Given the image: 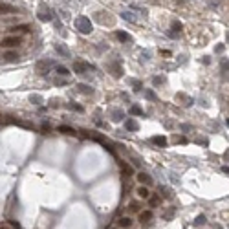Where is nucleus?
Here are the masks:
<instances>
[{
  "instance_id": "nucleus-4",
  "label": "nucleus",
  "mask_w": 229,
  "mask_h": 229,
  "mask_svg": "<svg viewBox=\"0 0 229 229\" xmlns=\"http://www.w3.org/2000/svg\"><path fill=\"white\" fill-rule=\"evenodd\" d=\"M18 59V53L17 52H4L2 53V61L4 62H13V61H17Z\"/></svg>"
},
{
  "instance_id": "nucleus-13",
  "label": "nucleus",
  "mask_w": 229,
  "mask_h": 229,
  "mask_svg": "<svg viewBox=\"0 0 229 229\" xmlns=\"http://www.w3.org/2000/svg\"><path fill=\"white\" fill-rule=\"evenodd\" d=\"M125 128H127V130H130V132H136L140 127H137V123H136L134 119H127V121H125Z\"/></svg>"
},
{
  "instance_id": "nucleus-2",
  "label": "nucleus",
  "mask_w": 229,
  "mask_h": 229,
  "mask_svg": "<svg viewBox=\"0 0 229 229\" xmlns=\"http://www.w3.org/2000/svg\"><path fill=\"white\" fill-rule=\"evenodd\" d=\"M20 42H22V39L18 35H9V37L2 39V46H6V48H15V46H18Z\"/></svg>"
},
{
  "instance_id": "nucleus-6",
  "label": "nucleus",
  "mask_w": 229,
  "mask_h": 229,
  "mask_svg": "<svg viewBox=\"0 0 229 229\" xmlns=\"http://www.w3.org/2000/svg\"><path fill=\"white\" fill-rule=\"evenodd\" d=\"M136 178H137V181H140L141 185H150V183H152V180H150V176L147 172H140Z\"/></svg>"
},
{
  "instance_id": "nucleus-25",
  "label": "nucleus",
  "mask_w": 229,
  "mask_h": 229,
  "mask_svg": "<svg viewBox=\"0 0 229 229\" xmlns=\"http://www.w3.org/2000/svg\"><path fill=\"white\" fill-rule=\"evenodd\" d=\"M31 103L39 105V103H42V97H40V96H31Z\"/></svg>"
},
{
  "instance_id": "nucleus-5",
  "label": "nucleus",
  "mask_w": 229,
  "mask_h": 229,
  "mask_svg": "<svg viewBox=\"0 0 229 229\" xmlns=\"http://www.w3.org/2000/svg\"><path fill=\"white\" fill-rule=\"evenodd\" d=\"M136 191H137V196H140V198H143V200H149V196H150V191H149V187H147V185H140Z\"/></svg>"
},
{
  "instance_id": "nucleus-19",
  "label": "nucleus",
  "mask_w": 229,
  "mask_h": 229,
  "mask_svg": "<svg viewBox=\"0 0 229 229\" xmlns=\"http://www.w3.org/2000/svg\"><path fill=\"white\" fill-rule=\"evenodd\" d=\"M178 31H181V24H180V22H172V31H171L169 35H171V37H176Z\"/></svg>"
},
{
  "instance_id": "nucleus-1",
  "label": "nucleus",
  "mask_w": 229,
  "mask_h": 229,
  "mask_svg": "<svg viewBox=\"0 0 229 229\" xmlns=\"http://www.w3.org/2000/svg\"><path fill=\"white\" fill-rule=\"evenodd\" d=\"M75 30L81 31V33H84V35H88L92 31V22H90V18L88 17H77L75 18Z\"/></svg>"
},
{
  "instance_id": "nucleus-22",
  "label": "nucleus",
  "mask_w": 229,
  "mask_h": 229,
  "mask_svg": "<svg viewBox=\"0 0 229 229\" xmlns=\"http://www.w3.org/2000/svg\"><path fill=\"white\" fill-rule=\"evenodd\" d=\"M59 132H62V134H70V136H75V130H74V128H70V127H59Z\"/></svg>"
},
{
  "instance_id": "nucleus-8",
  "label": "nucleus",
  "mask_w": 229,
  "mask_h": 229,
  "mask_svg": "<svg viewBox=\"0 0 229 229\" xmlns=\"http://www.w3.org/2000/svg\"><path fill=\"white\" fill-rule=\"evenodd\" d=\"M150 141H152L154 145H158V147H167V140H165V136H154Z\"/></svg>"
},
{
  "instance_id": "nucleus-15",
  "label": "nucleus",
  "mask_w": 229,
  "mask_h": 229,
  "mask_svg": "<svg viewBox=\"0 0 229 229\" xmlns=\"http://www.w3.org/2000/svg\"><path fill=\"white\" fill-rule=\"evenodd\" d=\"M55 70H57V74H59L61 77H70V70H68L66 66H57Z\"/></svg>"
},
{
  "instance_id": "nucleus-12",
  "label": "nucleus",
  "mask_w": 229,
  "mask_h": 229,
  "mask_svg": "<svg viewBox=\"0 0 229 229\" xmlns=\"http://www.w3.org/2000/svg\"><path fill=\"white\" fill-rule=\"evenodd\" d=\"M128 211L130 213H141V203L140 202H130L128 203Z\"/></svg>"
},
{
  "instance_id": "nucleus-11",
  "label": "nucleus",
  "mask_w": 229,
  "mask_h": 229,
  "mask_svg": "<svg viewBox=\"0 0 229 229\" xmlns=\"http://www.w3.org/2000/svg\"><path fill=\"white\" fill-rule=\"evenodd\" d=\"M149 203H150V207H158V205L162 203V198H159V194H150V196H149Z\"/></svg>"
},
{
  "instance_id": "nucleus-10",
  "label": "nucleus",
  "mask_w": 229,
  "mask_h": 229,
  "mask_svg": "<svg viewBox=\"0 0 229 229\" xmlns=\"http://www.w3.org/2000/svg\"><path fill=\"white\" fill-rule=\"evenodd\" d=\"M55 50H57V53H59V55H62V57H66V59H70V50H68L66 46L57 44V46H55Z\"/></svg>"
},
{
  "instance_id": "nucleus-3",
  "label": "nucleus",
  "mask_w": 229,
  "mask_h": 229,
  "mask_svg": "<svg viewBox=\"0 0 229 229\" xmlns=\"http://www.w3.org/2000/svg\"><path fill=\"white\" fill-rule=\"evenodd\" d=\"M90 68H92V66H90L88 62H81V61H77V62L74 64V72L79 74V75H83V74H86V72L90 70Z\"/></svg>"
},
{
  "instance_id": "nucleus-17",
  "label": "nucleus",
  "mask_w": 229,
  "mask_h": 229,
  "mask_svg": "<svg viewBox=\"0 0 229 229\" xmlns=\"http://www.w3.org/2000/svg\"><path fill=\"white\" fill-rule=\"evenodd\" d=\"M11 30H13L15 33H18V31H20V33H26V31H30V26H28V24H20V26H13Z\"/></svg>"
},
{
  "instance_id": "nucleus-27",
  "label": "nucleus",
  "mask_w": 229,
  "mask_h": 229,
  "mask_svg": "<svg viewBox=\"0 0 229 229\" xmlns=\"http://www.w3.org/2000/svg\"><path fill=\"white\" fill-rule=\"evenodd\" d=\"M222 171H224V172H227V174H229V167H225V165H224V167H222Z\"/></svg>"
},
{
  "instance_id": "nucleus-20",
  "label": "nucleus",
  "mask_w": 229,
  "mask_h": 229,
  "mask_svg": "<svg viewBox=\"0 0 229 229\" xmlns=\"http://www.w3.org/2000/svg\"><path fill=\"white\" fill-rule=\"evenodd\" d=\"M118 224H119V227H130V225H132V218L125 216V218H121Z\"/></svg>"
},
{
  "instance_id": "nucleus-16",
  "label": "nucleus",
  "mask_w": 229,
  "mask_h": 229,
  "mask_svg": "<svg viewBox=\"0 0 229 229\" xmlns=\"http://www.w3.org/2000/svg\"><path fill=\"white\" fill-rule=\"evenodd\" d=\"M116 37H118L119 40H123V42H130V40H132V37H130L128 33H125V31H118Z\"/></svg>"
},
{
  "instance_id": "nucleus-29",
  "label": "nucleus",
  "mask_w": 229,
  "mask_h": 229,
  "mask_svg": "<svg viewBox=\"0 0 229 229\" xmlns=\"http://www.w3.org/2000/svg\"><path fill=\"white\" fill-rule=\"evenodd\" d=\"M227 125H229V119H227Z\"/></svg>"
},
{
  "instance_id": "nucleus-9",
  "label": "nucleus",
  "mask_w": 229,
  "mask_h": 229,
  "mask_svg": "<svg viewBox=\"0 0 229 229\" xmlns=\"http://www.w3.org/2000/svg\"><path fill=\"white\" fill-rule=\"evenodd\" d=\"M50 66H53L50 61H40V62H37V72L39 74H44V70H48Z\"/></svg>"
},
{
  "instance_id": "nucleus-18",
  "label": "nucleus",
  "mask_w": 229,
  "mask_h": 229,
  "mask_svg": "<svg viewBox=\"0 0 229 229\" xmlns=\"http://www.w3.org/2000/svg\"><path fill=\"white\" fill-rule=\"evenodd\" d=\"M119 169L125 172V176H132V172H134V171H132V169H130L127 163H123V162H119Z\"/></svg>"
},
{
  "instance_id": "nucleus-21",
  "label": "nucleus",
  "mask_w": 229,
  "mask_h": 229,
  "mask_svg": "<svg viewBox=\"0 0 229 229\" xmlns=\"http://www.w3.org/2000/svg\"><path fill=\"white\" fill-rule=\"evenodd\" d=\"M77 90L83 92V94H92V92H94V90H92L90 86H86V84H77Z\"/></svg>"
},
{
  "instance_id": "nucleus-23",
  "label": "nucleus",
  "mask_w": 229,
  "mask_h": 229,
  "mask_svg": "<svg viewBox=\"0 0 229 229\" xmlns=\"http://www.w3.org/2000/svg\"><path fill=\"white\" fill-rule=\"evenodd\" d=\"M193 224H194L196 227H198V225H203V224H205V216H203V215H198V216H196V220H194Z\"/></svg>"
},
{
  "instance_id": "nucleus-7",
  "label": "nucleus",
  "mask_w": 229,
  "mask_h": 229,
  "mask_svg": "<svg viewBox=\"0 0 229 229\" xmlns=\"http://www.w3.org/2000/svg\"><path fill=\"white\" fill-rule=\"evenodd\" d=\"M39 18H40L42 22H48V20H52V9H46V8H42V9L39 11Z\"/></svg>"
},
{
  "instance_id": "nucleus-30",
  "label": "nucleus",
  "mask_w": 229,
  "mask_h": 229,
  "mask_svg": "<svg viewBox=\"0 0 229 229\" xmlns=\"http://www.w3.org/2000/svg\"><path fill=\"white\" fill-rule=\"evenodd\" d=\"M227 39H229V35H227Z\"/></svg>"
},
{
  "instance_id": "nucleus-28",
  "label": "nucleus",
  "mask_w": 229,
  "mask_h": 229,
  "mask_svg": "<svg viewBox=\"0 0 229 229\" xmlns=\"http://www.w3.org/2000/svg\"><path fill=\"white\" fill-rule=\"evenodd\" d=\"M2 229H9V227H8V225H2Z\"/></svg>"
},
{
  "instance_id": "nucleus-24",
  "label": "nucleus",
  "mask_w": 229,
  "mask_h": 229,
  "mask_svg": "<svg viewBox=\"0 0 229 229\" xmlns=\"http://www.w3.org/2000/svg\"><path fill=\"white\" fill-rule=\"evenodd\" d=\"M130 114H132V116H141L143 110H141L140 106H132V108H130Z\"/></svg>"
},
{
  "instance_id": "nucleus-14",
  "label": "nucleus",
  "mask_w": 229,
  "mask_h": 229,
  "mask_svg": "<svg viewBox=\"0 0 229 229\" xmlns=\"http://www.w3.org/2000/svg\"><path fill=\"white\" fill-rule=\"evenodd\" d=\"M149 220H152V213H150V209H149V211H141V213H140V222L147 224Z\"/></svg>"
},
{
  "instance_id": "nucleus-26",
  "label": "nucleus",
  "mask_w": 229,
  "mask_h": 229,
  "mask_svg": "<svg viewBox=\"0 0 229 229\" xmlns=\"http://www.w3.org/2000/svg\"><path fill=\"white\" fill-rule=\"evenodd\" d=\"M70 81H68V77H64V79H55V84H68Z\"/></svg>"
}]
</instances>
